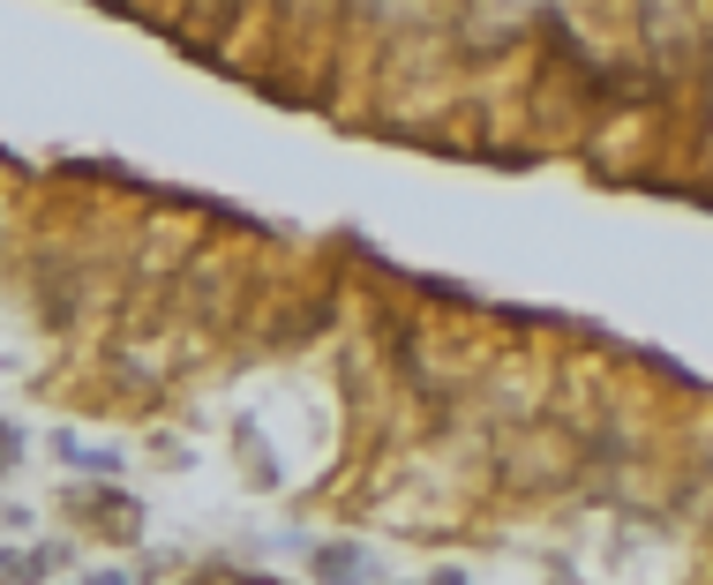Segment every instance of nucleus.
Listing matches in <instances>:
<instances>
[{"label": "nucleus", "mask_w": 713, "mask_h": 585, "mask_svg": "<svg viewBox=\"0 0 713 585\" xmlns=\"http://www.w3.org/2000/svg\"><path fill=\"white\" fill-rule=\"evenodd\" d=\"M90 585H128V578H121V571H106V578H90Z\"/></svg>", "instance_id": "nucleus-1"}]
</instances>
